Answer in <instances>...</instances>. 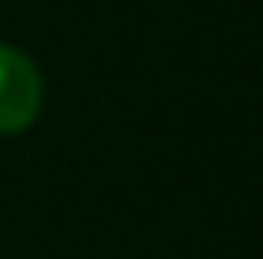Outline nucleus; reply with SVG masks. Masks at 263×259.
I'll return each mask as SVG.
<instances>
[{"instance_id": "1", "label": "nucleus", "mask_w": 263, "mask_h": 259, "mask_svg": "<svg viewBox=\"0 0 263 259\" xmlns=\"http://www.w3.org/2000/svg\"><path fill=\"white\" fill-rule=\"evenodd\" d=\"M42 111V73L31 57L0 42V133H23Z\"/></svg>"}]
</instances>
